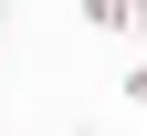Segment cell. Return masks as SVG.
I'll return each mask as SVG.
<instances>
[{"label":"cell","mask_w":147,"mask_h":136,"mask_svg":"<svg viewBox=\"0 0 147 136\" xmlns=\"http://www.w3.org/2000/svg\"><path fill=\"white\" fill-rule=\"evenodd\" d=\"M84 21H95L105 42H137L147 31V0H84Z\"/></svg>","instance_id":"cell-1"},{"label":"cell","mask_w":147,"mask_h":136,"mask_svg":"<svg viewBox=\"0 0 147 136\" xmlns=\"http://www.w3.org/2000/svg\"><path fill=\"white\" fill-rule=\"evenodd\" d=\"M126 105H147V63H126Z\"/></svg>","instance_id":"cell-2"},{"label":"cell","mask_w":147,"mask_h":136,"mask_svg":"<svg viewBox=\"0 0 147 136\" xmlns=\"http://www.w3.org/2000/svg\"><path fill=\"white\" fill-rule=\"evenodd\" d=\"M74 136H95V126H74Z\"/></svg>","instance_id":"cell-3"}]
</instances>
